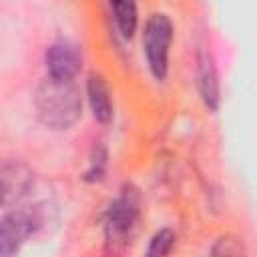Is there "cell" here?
Listing matches in <instances>:
<instances>
[{
    "label": "cell",
    "mask_w": 257,
    "mask_h": 257,
    "mask_svg": "<svg viewBox=\"0 0 257 257\" xmlns=\"http://www.w3.org/2000/svg\"><path fill=\"white\" fill-rule=\"evenodd\" d=\"M34 112L48 131H70L82 118V94L74 80L44 76L34 88Z\"/></svg>",
    "instance_id": "1"
},
{
    "label": "cell",
    "mask_w": 257,
    "mask_h": 257,
    "mask_svg": "<svg viewBox=\"0 0 257 257\" xmlns=\"http://www.w3.org/2000/svg\"><path fill=\"white\" fill-rule=\"evenodd\" d=\"M141 217V193L133 183H124L104 213V241L112 251L131 245Z\"/></svg>",
    "instance_id": "2"
},
{
    "label": "cell",
    "mask_w": 257,
    "mask_h": 257,
    "mask_svg": "<svg viewBox=\"0 0 257 257\" xmlns=\"http://www.w3.org/2000/svg\"><path fill=\"white\" fill-rule=\"evenodd\" d=\"M175 36V24L169 14L153 12L143 28V56L151 76L157 82H163L169 76V58H171V44Z\"/></svg>",
    "instance_id": "3"
},
{
    "label": "cell",
    "mask_w": 257,
    "mask_h": 257,
    "mask_svg": "<svg viewBox=\"0 0 257 257\" xmlns=\"http://www.w3.org/2000/svg\"><path fill=\"white\" fill-rule=\"evenodd\" d=\"M42 227V213L34 209H4L0 219V255H16L22 245Z\"/></svg>",
    "instance_id": "4"
},
{
    "label": "cell",
    "mask_w": 257,
    "mask_h": 257,
    "mask_svg": "<svg viewBox=\"0 0 257 257\" xmlns=\"http://www.w3.org/2000/svg\"><path fill=\"white\" fill-rule=\"evenodd\" d=\"M82 50L68 38H58L44 50L46 76L54 80H74L82 70Z\"/></svg>",
    "instance_id": "5"
},
{
    "label": "cell",
    "mask_w": 257,
    "mask_h": 257,
    "mask_svg": "<svg viewBox=\"0 0 257 257\" xmlns=\"http://www.w3.org/2000/svg\"><path fill=\"white\" fill-rule=\"evenodd\" d=\"M195 86L203 106L215 114L221 106V76L217 60L207 46H199L195 52Z\"/></svg>",
    "instance_id": "6"
},
{
    "label": "cell",
    "mask_w": 257,
    "mask_h": 257,
    "mask_svg": "<svg viewBox=\"0 0 257 257\" xmlns=\"http://www.w3.org/2000/svg\"><path fill=\"white\" fill-rule=\"evenodd\" d=\"M34 189V173L22 161H4L0 169V193L2 207L12 209L20 205Z\"/></svg>",
    "instance_id": "7"
},
{
    "label": "cell",
    "mask_w": 257,
    "mask_h": 257,
    "mask_svg": "<svg viewBox=\"0 0 257 257\" xmlns=\"http://www.w3.org/2000/svg\"><path fill=\"white\" fill-rule=\"evenodd\" d=\"M84 90H86V102L90 106L92 118L102 126L110 124L114 118V102H112V90L108 86V80L94 70L86 76Z\"/></svg>",
    "instance_id": "8"
},
{
    "label": "cell",
    "mask_w": 257,
    "mask_h": 257,
    "mask_svg": "<svg viewBox=\"0 0 257 257\" xmlns=\"http://www.w3.org/2000/svg\"><path fill=\"white\" fill-rule=\"evenodd\" d=\"M114 26L124 40H131L139 28V4L137 0H106Z\"/></svg>",
    "instance_id": "9"
},
{
    "label": "cell",
    "mask_w": 257,
    "mask_h": 257,
    "mask_svg": "<svg viewBox=\"0 0 257 257\" xmlns=\"http://www.w3.org/2000/svg\"><path fill=\"white\" fill-rule=\"evenodd\" d=\"M106 171H108V151L102 141H96L92 145V151L88 157V167L82 173V181L84 183H100V181H104Z\"/></svg>",
    "instance_id": "10"
},
{
    "label": "cell",
    "mask_w": 257,
    "mask_h": 257,
    "mask_svg": "<svg viewBox=\"0 0 257 257\" xmlns=\"http://www.w3.org/2000/svg\"><path fill=\"white\" fill-rule=\"evenodd\" d=\"M175 241H177V235L173 229L165 227V229H159L151 239H149V247H147V255L151 257H163V255H169L175 247Z\"/></svg>",
    "instance_id": "11"
},
{
    "label": "cell",
    "mask_w": 257,
    "mask_h": 257,
    "mask_svg": "<svg viewBox=\"0 0 257 257\" xmlns=\"http://www.w3.org/2000/svg\"><path fill=\"white\" fill-rule=\"evenodd\" d=\"M213 255H241L245 253V247L241 243V239L233 237V235H223L215 241V245L211 247Z\"/></svg>",
    "instance_id": "12"
}]
</instances>
